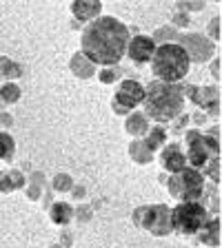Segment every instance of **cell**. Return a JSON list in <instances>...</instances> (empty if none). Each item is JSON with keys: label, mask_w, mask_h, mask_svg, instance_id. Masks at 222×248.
<instances>
[{"label": "cell", "mask_w": 222, "mask_h": 248, "mask_svg": "<svg viewBox=\"0 0 222 248\" xmlns=\"http://www.w3.org/2000/svg\"><path fill=\"white\" fill-rule=\"evenodd\" d=\"M127 49H129L131 60L138 62V64H145V62H149L151 58H154V53H155L154 40H151V38H145V36H136L134 40L127 45Z\"/></svg>", "instance_id": "9c48e42d"}, {"label": "cell", "mask_w": 222, "mask_h": 248, "mask_svg": "<svg viewBox=\"0 0 222 248\" xmlns=\"http://www.w3.org/2000/svg\"><path fill=\"white\" fill-rule=\"evenodd\" d=\"M14 151H16L14 138L0 131V160H7V157H11V155H14Z\"/></svg>", "instance_id": "4fadbf2b"}, {"label": "cell", "mask_w": 222, "mask_h": 248, "mask_svg": "<svg viewBox=\"0 0 222 248\" xmlns=\"http://www.w3.org/2000/svg\"><path fill=\"white\" fill-rule=\"evenodd\" d=\"M145 129H147L145 118H142V115H131V120H129V131L131 133H142Z\"/></svg>", "instance_id": "2e32d148"}, {"label": "cell", "mask_w": 222, "mask_h": 248, "mask_svg": "<svg viewBox=\"0 0 222 248\" xmlns=\"http://www.w3.org/2000/svg\"><path fill=\"white\" fill-rule=\"evenodd\" d=\"M162 131H154L151 133V138H149V149H154V146H160V142H162Z\"/></svg>", "instance_id": "d6986e66"}, {"label": "cell", "mask_w": 222, "mask_h": 248, "mask_svg": "<svg viewBox=\"0 0 222 248\" xmlns=\"http://www.w3.org/2000/svg\"><path fill=\"white\" fill-rule=\"evenodd\" d=\"M0 67L5 69V71H2V76H7V78H18L22 73L20 67H18V64H14V62H9L7 58H0Z\"/></svg>", "instance_id": "9a60e30c"}, {"label": "cell", "mask_w": 222, "mask_h": 248, "mask_svg": "<svg viewBox=\"0 0 222 248\" xmlns=\"http://www.w3.org/2000/svg\"><path fill=\"white\" fill-rule=\"evenodd\" d=\"M147 115L158 122H169L182 111V91L180 87L169 82H151L145 91Z\"/></svg>", "instance_id": "7a4b0ae2"}, {"label": "cell", "mask_w": 222, "mask_h": 248, "mask_svg": "<svg viewBox=\"0 0 222 248\" xmlns=\"http://www.w3.org/2000/svg\"><path fill=\"white\" fill-rule=\"evenodd\" d=\"M9 184L14 186V188H18V186L25 184V180H22V175L18 173V170H11V173H9Z\"/></svg>", "instance_id": "ac0fdd59"}, {"label": "cell", "mask_w": 222, "mask_h": 248, "mask_svg": "<svg viewBox=\"0 0 222 248\" xmlns=\"http://www.w3.org/2000/svg\"><path fill=\"white\" fill-rule=\"evenodd\" d=\"M0 108H2V98H0Z\"/></svg>", "instance_id": "44dd1931"}, {"label": "cell", "mask_w": 222, "mask_h": 248, "mask_svg": "<svg viewBox=\"0 0 222 248\" xmlns=\"http://www.w3.org/2000/svg\"><path fill=\"white\" fill-rule=\"evenodd\" d=\"M207 219H209L207 211L196 202H185L178 208H173V213H169L171 228H176L178 232H185V235L198 232L207 224Z\"/></svg>", "instance_id": "277c9868"}, {"label": "cell", "mask_w": 222, "mask_h": 248, "mask_svg": "<svg viewBox=\"0 0 222 248\" xmlns=\"http://www.w3.org/2000/svg\"><path fill=\"white\" fill-rule=\"evenodd\" d=\"M129 31L111 16L96 18L83 33V51L96 64H116L127 53Z\"/></svg>", "instance_id": "6da1fadb"}, {"label": "cell", "mask_w": 222, "mask_h": 248, "mask_svg": "<svg viewBox=\"0 0 222 248\" xmlns=\"http://www.w3.org/2000/svg\"><path fill=\"white\" fill-rule=\"evenodd\" d=\"M151 64H154V73L160 78V82L173 84L182 80L189 71V53L180 45H162L155 49Z\"/></svg>", "instance_id": "3957f363"}, {"label": "cell", "mask_w": 222, "mask_h": 248, "mask_svg": "<svg viewBox=\"0 0 222 248\" xmlns=\"http://www.w3.org/2000/svg\"><path fill=\"white\" fill-rule=\"evenodd\" d=\"M169 208L158 204V206H149V208H140L136 211V222H140L154 235H167L171 231V222H169Z\"/></svg>", "instance_id": "5b68a950"}, {"label": "cell", "mask_w": 222, "mask_h": 248, "mask_svg": "<svg viewBox=\"0 0 222 248\" xmlns=\"http://www.w3.org/2000/svg\"><path fill=\"white\" fill-rule=\"evenodd\" d=\"M140 100H145V89L140 87L138 82L127 80V82L120 84V91H118V95H116V102H114L116 111L124 113V111H129L131 107H136Z\"/></svg>", "instance_id": "52a82bcc"}, {"label": "cell", "mask_w": 222, "mask_h": 248, "mask_svg": "<svg viewBox=\"0 0 222 248\" xmlns=\"http://www.w3.org/2000/svg\"><path fill=\"white\" fill-rule=\"evenodd\" d=\"M51 219L56 224H67L71 219V206H67V204H53Z\"/></svg>", "instance_id": "7c38bea8"}, {"label": "cell", "mask_w": 222, "mask_h": 248, "mask_svg": "<svg viewBox=\"0 0 222 248\" xmlns=\"http://www.w3.org/2000/svg\"><path fill=\"white\" fill-rule=\"evenodd\" d=\"M71 11L80 18V20H89V18H93V16L100 11V5H87V2H76V5H71Z\"/></svg>", "instance_id": "8fae6325"}, {"label": "cell", "mask_w": 222, "mask_h": 248, "mask_svg": "<svg viewBox=\"0 0 222 248\" xmlns=\"http://www.w3.org/2000/svg\"><path fill=\"white\" fill-rule=\"evenodd\" d=\"M0 98H2V102H16V100L20 98V89H18V84L7 82L5 87L0 89Z\"/></svg>", "instance_id": "5bb4252c"}, {"label": "cell", "mask_w": 222, "mask_h": 248, "mask_svg": "<svg viewBox=\"0 0 222 248\" xmlns=\"http://www.w3.org/2000/svg\"><path fill=\"white\" fill-rule=\"evenodd\" d=\"M187 142H189V160L193 166H202L209 162V142L211 140L205 138L200 133H189L187 135Z\"/></svg>", "instance_id": "ba28073f"}, {"label": "cell", "mask_w": 222, "mask_h": 248, "mask_svg": "<svg viewBox=\"0 0 222 248\" xmlns=\"http://www.w3.org/2000/svg\"><path fill=\"white\" fill-rule=\"evenodd\" d=\"M9 122H11L9 115H2V118H0V124H2V126H9Z\"/></svg>", "instance_id": "ffe728a7"}, {"label": "cell", "mask_w": 222, "mask_h": 248, "mask_svg": "<svg viewBox=\"0 0 222 248\" xmlns=\"http://www.w3.org/2000/svg\"><path fill=\"white\" fill-rule=\"evenodd\" d=\"M169 188L176 197L191 202L202 193V175L198 170H180L176 177H171Z\"/></svg>", "instance_id": "8992f818"}, {"label": "cell", "mask_w": 222, "mask_h": 248, "mask_svg": "<svg viewBox=\"0 0 222 248\" xmlns=\"http://www.w3.org/2000/svg\"><path fill=\"white\" fill-rule=\"evenodd\" d=\"M185 155L176 149V146H169V149L162 153V164H165L167 170H173V173H180L185 170Z\"/></svg>", "instance_id": "30bf717a"}, {"label": "cell", "mask_w": 222, "mask_h": 248, "mask_svg": "<svg viewBox=\"0 0 222 248\" xmlns=\"http://www.w3.org/2000/svg\"><path fill=\"white\" fill-rule=\"evenodd\" d=\"M53 186H56L58 191H67V188H71V180H69V175H56Z\"/></svg>", "instance_id": "e0dca14e"}]
</instances>
